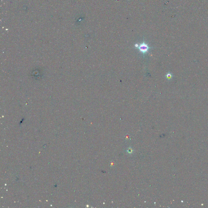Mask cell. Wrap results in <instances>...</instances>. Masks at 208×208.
Returning a JSON list of instances; mask_svg holds the SVG:
<instances>
[{
  "mask_svg": "<svg viewBox=\"0 0 208 208\" xmlns=\"http://www.w3.org/2000/svg\"><path fill=\"white\" fill-rule=\"evenodd\" d=\"M135 48L138 49L141 53H143L144 58V57L145 54L148 53L149 49H153V48L149 46V45L145 42L144 39L143 42L142 43L139 44V45H138V44H136L135 45Z\"/></svg>",
  "mask_w": 208,
  "mask_h": 208,
  "instance_id": "6da1fadb",
  "label": "cell"
},
{
  "mask_svg": "<svg viewBox=\"0 0 208 208\" xmlns=\"http://www.w3.org/2000/svg\"><path fill=\"white\" fill-rule=\"evenodd\" d=\"M172 77V74H171L170 73H168V74H167L166 75V78L168 79H170V78H171Z\"/></svg>",
  "mask_w": 208,
  "mask_h": 208,
  "instance_id": "7a4b0ae2",
  "label": "cell"
}]
</instances>
